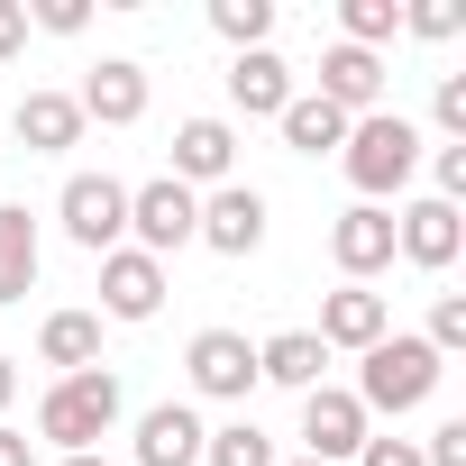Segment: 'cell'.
Listing matches in <instances>:
<instances>
[{"mask_svg":"<svg viewBox=\"0 0 466 466\" xmlns=\"http://www.w3.org/2000/svg\"><path fill=\"white\" fill-rule=\"evenodd\" d=\"M110 420H119V375H110V366L56 375V384H46V402H37V439H46V448H65V457L101 448V439H110Z\"/></svg>","mask_w":466,"mask_h":466,"instance_id":"obj_2","label":"cell"},{"mask_svg":"<svg viewBox=\"0 0 466 466\" xmlns=\"http://www.w3.org/2000/svg\"><path fill=\"white\" fill-rule=\"evenodd\" d=\"M339 165H348V183H357L366 201H384V192H402V183L420 174V128H411L402 110H366V119L348 128Z\"/></svg>","mask_w":466,"mask_h":466,"instance_id":"obj_3","label":"cell"},{"mask_svg":"<svg viewBox=\"0 0 466 466\" xmlns=\"http://www.w3.org/2000/svg\"><path fill=\"white\" fill-rule=\"evenodd\" d=\"M37 28H46V37H83V28H92V0H46Z\"/></svg>","mask_w":466,"mask_h":466,"instance_id":"obj_30","label":"cell"},{"mask_svg":"<svg viewBox=\"0 0 466 466\" xmlns=\"http://www.w3.org/2000/svg\"><path fill=\"white\" fill-rule=\"evenodd\" d=\"M228 165H238V128H228V119H183L174 128V183L192 192V183H228Z\"/></svg>","mask_w":466,"mask_h":466,"instance_id":"obj_14","label":"cell"},{"mask_svg":"<svg viewBox=\"0 0 466 466\" xmlns=\"http://www.w3.org/2000/svg\"><path fill=\"white\" fill-rule=\"evenodd\" d=\"M384 329H393V302H384V293H366V284H339V293L320 302V329H311V339H320V348H357V357H366Z\"/></svg>","mask_w":466,"mask_h":466,"instance_id":"obj_13","label":"cell"},{"mask_svg":"<svg viewBox=\"0 0 466 466\" xmlns=\"http://www.w3.org/2000/svg\"><path fill=\"white\" fill-rule=\"evenodd\" d=\"M201 248H219V257H257L266 248V192L257 183H219L210 201H201V228H192Z\"/></svg>","mask_w":466,"mask_h":466,"instance_id":"obj_7","label":"cell"},{"mask_svg":"<svg viewBox=\"0 0 466 466\" xmlns=\"http://www.w3.org/2000/svg\"><path fill=\"white\" fill-rule=\"evenodd\" d=\"M183 366H192V393H210V402H248L257 393V348L238 329H201Z\"/></svg>","mask_w":466,"mask_h":466,"instance_id":"obj_8","label":"cell"},{"mask_svg":"<svg viewBox=\"0 0 466 466\" xmlns=\"http://www.w3.org/2000/svg\"><path fill=\"white\" fill-rule=\"evenodd\" d=\"M457 248H466V219L448 210V201H411V210H393V257H411V266H457Z\"/></svg>","mask_w":466,"mask_h":466,"instance_id":"obj_12","label":"cell"},{"mask_svg":"<svg viewBox=\"0 0 466 466\" xmlns=\"http://www.w3.org/2000/svg\"><path fill=\"white\" fill-rule=\"evenodd\" d=\"M37 357H46L56 375H83V366H101V311H46V329H37Z\"/></svg>","mask_w":466,"mask_h":466,"instance_id":"obj_20","label":"cell"},{"mask_svg":"<svg viewBox=\"0 0 466 466\" xmlns=\"http://www.w3.org/2000/svg\"><path fill=\"white\" fill-rule=\"evenodd\" d=\"M293 466H320V457H293Z\"/></svg>","mask_w":466,"mask_h":466,"instance_id":"obj_37","label":"cell"},{"mask_svg":"<svg viewBox=\"0 0 466 466\" xmlns=\"http://www.w3.org/2000/svg\"><path fill=\"white\" fill-rule=\"evenodd\" d=\"M192 228H201V192H183L174 174H156V183H137L128 192V238H137V257H174V248H192Z\"/></svg>","mask_w":466,"mask_h":466,"instance_id":"obj_5","label":"cell"},{"mask_svg":"<svg viewBox=\"0 0 466 466\" xmlns=\"http://www.w3.org/2000/svg\"><path fill=\"white\" fill-rule=\"evenodd\" d=\"M357 466H420V439H366Z\"/></svg>","mask_w":466,"mask_h":466,"instance_id":"obj_32","label":"cell"},{"mask_svg":"<svg viewBox=\"0 0 466 466\" xmlns=\"http://www.w3.org/2000/svg\"><path fill=\"white\" fill-rule=\"evenodd\" d=\"M430 174H439V192H430V201H448V210H457V201H466V147H439V156H430Z\"/></svg>","mask_w":466,"mask_h":466,"instance_id":"obj_29","label":"cell"},{"mask_svg":"<svg viewBox=\"0 0 466 466\" xmlns=\"http://www.w3.org/2000/svg\"><path fill=\"white\" fill-rule=\"evenodd\" d=\"M101 311L110 320H156L165 311V266L137 257V248H110L101 257Z\"/></svg>","mask_w":466,"mask_h":466,"instance_id":"obj_11","label":"cell"},{"mask_svg":"<svg viewBox=\"0 0 466 466\" xmlns=\"http://www.w3.org/2000/svg\"><path fill=\"white\" fill-rule=\"evenodd\" d=\"M201 411L192 402H156L147 420H137V466H201Z\"/></svg>","mask_w":466,"mask_h":466,"instance_id":"obj_16","label":"cell"},{"mask_svg":"<svg viewBox=\"0 0 466 466\" xmlns=\"http://www.w3.org/2000/svg\"><path fill=\"white\" fill-rule=\"evenodd\" d=\"M74 110H83V128H92V119H101V128H137V119H147V65H128V56L92 65L83 92H74Z\"/></svg>","mask_w":466,"mask_h":466,"instance_id":"obj_9","label":"cell"},{"mask_svg":"<svg viewBox=\"0 0 466 466\" xmlns=\"http://www.w3.org/2000/svg\"><path fill=\"white\" fill-rule=\"evenodd\" d=\"M28 46V0H0V65Z\"/></svg>","mask_w":466,"mask_h":466,"instance_id":"obj_33","label":"cell"},{"mask_svg":"<svg viewBox=\"0 0 466 466\" xmlns=\"http://www.w3.org/2000/svg\"><path fill=\"white\" fill-rule=\"evenodd\" d=\"M201 466H275V439L257 420H228V430L201 439Z\"/></svg>","mask_w":466,"mask_h":466,"instance_id":"obj_24","label":"cell"},{"mask_svg":"<svg viewBox=\"0 0 466 466\" xmlns=\"http://www.w3.org/2000/svg\"><path fill=\"white\" fill-rule=\"evenodd\" d=\"M65 466H110V457H101V448H83V457H65Z\"/></svg>","mask_w":466,"mask_h":466,"instance_id":"obj_36","label":"cell"},{"mask_svg":"<svg viewBox=\"0 0 466 466\" xmlns=\"http://www.w3.org/2000/svg\"><path fill=\"white\" fill-rule=\"evenodd\" d=\"M228 101H238L248 119H284V101H293V65H284L275 46H248L238 65H228Z\"/></svg>","mask_w":466,"mask_h":466,"instance_id":"obj_17","label":"cell"},{"mask_svg":"<svg viewBox=\"0 0 466 466\" xmlns=\"http://www.w3.org/2000/svg\"><path fill=\"white\" fill-rule=\"evenodd\" d=\"M320 366H329V348H320L311 329H275V339L257 348V384H293V393H311Z\"/></svg>","mask_w":466,"mask_h":466,"instance_id":"obj_21","label":"cell"},{"mask_svg":"<svg viewBox=\"0 0 466 466\" xmlns=\"http://www.w3.org/2000/svg\"><path fill=\"white\" fill-rule=\"evenodd\" d=\"M210 28L248 56V46H266V28H275V0H210Z\"/></svg>","mask_w":466,"mask_h":466,"instance_id":"obj_25","label":"cell"},{"mask_svg":"<svg viewBox=\"0 0 466 466\" xmlns=\"http://www.w3.org/2000/svg\"><path fill=\"white\" fill-rule=\"evenodd\" d=\"M10 128H19L28 156H65V147H83V110H74V92H28Z\"/></svg>","mask_w":466,"mask_h":466,"instance_id":"obj_18","label":"cell"},{"mask_svg":"<svg viewBox=\"0 0 466 466\" xmlns=\"http://www.w3.org/2000/svg\"><path fill=\"white\" fill-rule=\"evenodd\" d=\"M10 402H19V366H10V357H0V411H10Z\"/></svg>","mask_w":466,"mask_h":466,"instance_id":"obj_35","label":"cell"},{"mask_svg":"<svg viewBox=\"0 0 466 466\" xmlns=\"http://www.w3.org/2000/svg\"><path fill=\"white\" fill-rule=\"evenodd\" d=\"M275 128H284V147H293V156H339V147H348V128H357V119H348V110H329V101H320V92H293V101H284V119H275Z\"/></svg>","mask_w":466,"mask_h":466,"instance_id":"obj_19","label":"cell"},{"mask_svg":"<svg viewBox=\"0 0 466 466\" xmlns=\"http://www.w3.org/2000/svg\"><path fill=\"white\" fill-rule=\"evenodd\" d=\"M28 293H37V219L0 201V302H28Z\"/></svg>","mask_w":466,"mask_h":466,"instance_id":"obj_22","label":"cell"},{"mask_svg":"<svg viewBox=\"0 0 466 466\" xmlns=\"http://www.w3.org/2000/svg\"><path fill=\"white\" fill-rule=\"evenodd\" d=\"M56 219H65V238H74L83 257H110V248L128 238V183H119V174H74L65 201H56Z\"/></svg>","mask_w":466,"mask_h":466,"instance_id":"obj_4","label":"cell"},{"mask_svg":"<svg viewBox=\"0 0 466 466\" xmlns=\"http://www.w3.org/2000/svg\"><path fill=\"white\" fill-rule=\"evenodd\" d=\"M0 466H37V439L28 430H0Z\"/></svg>","mask_w":466,"mask_h":466,"instance_id":"obj_34","label":"cell"},{"mask_svg":"<svg viewBox=\"0 0 466 466\" xmlns=\"http://www.w3.org/2000/svg\"><path fill=\"white\" fill-rule=\"evenodd\" d=\"M430 119L466 147V74H439V101H430Z\"/></svg>","mask_w":466,"mask_h":466,"instance_id":"obj_28","label":"cell"},{"mask_svg":"<svg viewBox=\"0 0 466 466\" xmlns=\"http://www.w3.org/2000/svg\"><path fill=\"white\" fill-rule=\"evenodd\" d=\"M402 28H411V37H430V46H448V37L466 28V10H457V0H420V10H402Z\"/></svg>","mask_w":466,"mask_h":466,"instance_id":"obj_27","label":"cell"},{"mask_svg":"<svg viewBox=\"0 0 466 466\" xmlns=\"http://www.w3.org/2000/svg\"><path fill=\"white\" fill-rule=\"evenodd\" d=\"M329 257H339V275H348V284L384 275V266H393V210H384V201H357V210H339V228H329Z\"/></svg>","mask_w":466,"mask_h":466,"instance_id":"obj_10","label":"cell"},{"mask_svg":"<svg viewBox=\"0 0 466 466\" xmlns=\"http://www.w3.org/2000/svg\"><path fill=\"white\" fill-rule=\"evenodd\" d=\"M339 28H348L339 46H366V56H375V46L402 37V0H339Z\"/></svg>","mask_w":466,"mask_h":466,"instance_id":"obj_23","label":"cell"},{"mask_svg":"<svg viewBox=\"0 0 466 466\" xmlns=\"http://www.w3.org/2000/svg\"><path fill=\"white\" fill-rule=\"evenodd\" d=\"M320 101L348 110V119H366V110L384 101V56H366V46H329V56H320Z\"/></svg>","mask_w":466,"mask_h":466,"instance_id":"obj_15","label":"cell"},{"mask_svg":"<svg viewBox=\"0 0 466 466\" xmlns=\"http://www.w3.org/2000/svg\"><path fill=\"white\" fill-rule=\"evenodd\" d=\"M420 466H466V420H439L430 448H420Z\"/></svg>","mask_w":466,"mask_h":466,"instance_id":"obj_31","label":"cell"},{"mask_svg":"<svg viewBox=\"0 0 466 466\" xmlns=\"http://www.w3.org/2000/svg\"><path fill=\"white\" fill-rule=\"evenodd\" d=\"M366 439H375V420H366V402H357V393H339V384H311V393H302V448H311L320 466L357 457Z\"/></svg>","mask_w":466,"mask_h":466,"instance_id":"obj_6","label":"cell"},{"mask_svg":"<svg viewBox=\"0 0 466 466\" xmlns=\"http://www.w3.org/2000/svg\"><path fill=\"white\" fill-rule=\"evenodd\" d=\"M439 375H448V357L430 348V339H402V329H384L375 348H366V375H357V402H366V420L375 411H420L430 393H439Z\"/></svg>","mask_w":466,"mask_h":466,"instance_id":"obj_1","label":"cell"},{"mask_svg":"<svg viewBox=\"0 0 466 466\" xmlns=\"http://www.w3.org/2000/svg\"><path fill=\"white\" fill-rule=\"evenodd\" d=\"M420 339H430L439 357H457V348H466V293H439V302H430V329H420Z\"/></svg>","mask_w":466,"mask_h":466,"instance_id":"obj_26","label":"cell"}]
</instances>
